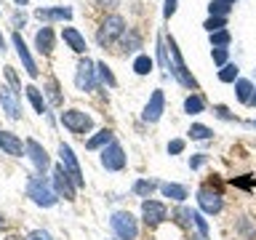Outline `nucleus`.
<instances>
[{
    "label": "nucleus",
    "mask_w": 256,
    "mask_h": 240,
    "mask_svg": "<svg viewBox=\"0 0 256 240\" xmlns=\"http://www.w3.org/2000/svg\"><path fill=\"white\" fill-rule=\"evenodd\" d=\"M230 40H232V35H230L227 30L211 32V46H214V48H227V46H230Z\"/></svg>",
    "instance_id": "nucleus-33"
},
{
    "label": "nucleus",
    "mask_w": 256,
    "mask_h": 240,
    "mask_svg": "<svg viewBox=\"0 0 256 240\" xmlns=\"http://www.w3.org/2000/svg\"><path fill=\"white\" fill-rule=\"evenodd\" d=\"M203 27L208 30V35H211V32H219V30L227 27V19H224V16H211V19H206Z\"/></svg>",
    "instance_id": "nucleus-35"
},
{
    "label": "nucleus",
    "mask_w": 256,
    "mask_h": 240,
    "mask_svg": "<svg viewBox=\"0 0 256 240\" xmlns=\"http://www.w3.org/2000/svg\"><path fill=\"white\" fill-rule=\"evenodd\" d=\"M62 40H64V43H67L75 54H86V48H88V46H86V38L80 35L75 27H64V30H62Z\"/></svg>",
    "instance_id": "nucleus-18"
},
{
    "label": "nucleus",
    "mask_w": 256,
    "mask_h": 240,
    "mask_svg": "<svg viewBox=\"0 0 256 240\" xmlns=\"http://www.w3.org/2000/svg\"><path fill=\"white\" fill-rule=\"evenodd\" d=\"M187 240H208V235H200V232H187Z\"/></svg>",
    "instance_id": "nucleus-46"
},
{
    "label": "nucleus",
    "mask_w": 256,
    "mask_h": 240,
    "mask_svg": "<svg viewBox=\"0 0 256 240\" xmlns=\"http://www.w3.org/2000/svg\"><path fill=\"white\" fill-rule=\"evenodd\" d=\"M46 96H48V104H54V107H62V88H59V80L56 78H48L46 83Z\"/></svg>",
    "instance_id": "nucleus-26"
},
{
    "label": "nucleus",
    "mask_w": 256,
    "mask_h": 240,
    "mask_svg": "<svg viewBox=\"0 0 256 240\" xmlns=\"http://www.w3.org/2000/svg\"><path fill=\"white\" fill-rule=\"evenodd\" d=\"M158 59H160V64H163L166 70H171V62H168V46H166V38H160V40H158Z\"/></svg>",
    "instance_id": "nucleus-36"
},
{
    "label": "nucleus",
    "mask_w": 256,
    "mask_h": 240,
    "mask_svg": "<svg viewBox=\"0 0 256 240\" xmlns=\"http://www.w3.org/2000/svg\"><path fill=\"white\" fill-rule=\"evenodd\" d=\"M14 3H16V6H27L30 0H14Z\"/></svg>",
    "instance_id": "nucleus-51"
},
{
    "label": "nucleus",
    "mask_w": 256,
    "mask_h": 240,
    "mask_svg": "<svg viewBox=\"0 0 256 240\" xmlns=\"http://www.w3.org/2000/svg\"><path fill=\"white\" fill-rule=\"evenodd\" d=\"M235 184H240V187H251L254 179H240V182H235Z\"/></svg>",
    "instance_id": "nucleus-48"
},
{
    "label": "nucleus",
    "mask_w": 256,
    "mask_h": 240,
    "mask_svg": "<svg viewBox=\"0 0 256 240\" xmlns=\"http://www.w3.org/2000/svg\"><path fill=\"white\" fill-rule=\"evenodd\" d=\"M110 142H115V136H112V131H110V128H102L99 134H96V136H91V139L86 142V147H88V150H104Z\"/></svg>",
    "instance_id": "nucleus-24"
},
{
    "label": "nucleus",
    "mask_w": 256,
    "mask_h": 240,
    "mask_svg": "<svg viewBox=\"0 0 256 240\" xmlns=\"http://www.w3.org/2000/svg\"><path fill=\"white\" fill-rule=\"evenodd\" d=\"M123 35H126V19L120 14H110L107 19L102 22L99 32H96V43H99L102 48H107V46H112L118 38H123Z\"/></svg>",
    "instance_id": "nucleus-4"
},
{
    "label": "nucleus",
    "mask_w": 256,
    "mask_h": 240,
    "mask_svg": "<svg viewBox=\"0 0 256 240\" xmlns=\"http://www.w3.org/2000/svg\"><path fill=\"white\" fill-rule=\"evenodd\" d=\"M102 166L107 168V171H123L126 168V152H123V147H120L118 142H110L107 147L102 150Z\"/></svg>",
    "instance_id": "nucleus-11"
},
{
    "label": "nucleus",
    "mask_w": 256,
    "mask_h": 240,
    "mask_svg": "<svg viewBox=\"0 0 256 240\" xmlns=\"http://www.w3.org/2000/svg\"><path fill=\"white\" fill-rule=\"evenodd\" d=\"M248 107H254V110H256V88H254V96H251V102H248Z\"/></svg>",
    "instance_id": "nucleus-50"
},
{
    "label": "nucleus",
    "mask_w": 256,
    "mask_h": 240,
    "mask_svg": "<svg viewBox=\"0 0 256 240\" xmlns=\"http://www.w3.org/2000/svg\"><path fill=\"white\" fill-rule=\"evenodd\" d=\"M224 3H230V6H235V0H224Z\"/></svg>",
    "instance_id": "nucleus-53"
},
{
    "label": "nucleus",
    "mask_w": 256,
    "mask_h": 240,
    "mask_svg": "<svg viewBox=\"0 0 256 240\" xmlns=\"http://www.w3.org/2000/svg\"><path fill=\"white\" fill-rule=\"evenodd\" d=\"M238 75H240L238 64H224V67L219 70V80H222V83H238Z\"/></svg>",
    "instance_id": "nucleus-32"
},
{
    "label": "nucleus",
    "mask_w": 256,
    "mask_h": 240,
    "mask_svg": "<svg viewBox=\"0 0 256 240\" xmlns=\"http://www.w3.org/2000/svg\"><path fill=\"white\" fill-rule=\"evenodd\" d=\"M168 219V208L166 203H160V200H152L147 198L142 203V222L147 224V227H158V224H163Z\"/></svg>",
    "instance_id": "nucleus-9"
},
{
    "label": "nucleus",
    "mask_w": 256,
    "mask_h": 240,
    "mask_svg": "<svg viewBox=\"0 0 256 240\" xmlns=\"http://www.w3.org/2000/svg\"><path fill=\"white\" fill-rule=\"evenodd\" d=\"M208 163V155H203V152H200V155H192L190 158V168H192V171H198V168L200 166H206Z\"/></svg>",
    "instance_id": "nucleus-41"
},
{
    "label": "nucleus",
    "mask_w": 256,
    "mask_h": 240,
    "mask_svg": "<svg viewBox=\"0 0 256 240\" xmlns=\"http://www.w3.org/2000/svg\"><path fill=\"white\" fill-rule=\"evenodd\" d=\"M160 192H163V198L174 200V203H184V200L190 198V192L184 184H174V182H163L160 184Z\"/></svg>",
    "instance_id": "nucleus-19"
},
{
    "label": "nucleus",
    "mask_w": 256,
    "mask_h": 240,
    "mask_svg": "<svg viewBox=\"0 0 256 240\" xmlns=\"http://www.w3.org/2000/svg\"><path fill=\"white\" fill-rule=\"evenodd\" d=\"M11 40H14V48H16V54H19L24 70H27V75H30V78H38V64H35V59L30 56V48H27V43L22 40V35H19V32H14Z\"/></svg>",
    "instance_id": "nucleus-16"
},
{
    "label": "nucleus",
    "mask_w": 256,
    "mask_h": 240,
    "mask_svg": "<svg viewBox=\"0 0 256 240\" xmlns=\"http://www.w3.org/2000/svg\"><path fill=\"white\" fill-rule=\"evenodd\" d=\"M3 230H8V219H6L3 214H0V232H3Z\"/></svg>",
    "instance_id": "nucleus-47"
},
{
    "label": "nucleus",
    "mask_w": 256,
    "mask_h": 240,
    "mask_svg": "<svg viewBox=\"0 0 256 240\" xmlns=\"http://www.w3.org/2000/svg\"><path fill=\"white\" fill-rule=\"evenodd\" d=\"M195 232H200V235H208V222H206V216L195 211Z\"/></svg>",
    "instance_id": "nucleus-39"
},
{
    "label": "nucleus",
    "mask_w": 256,
    "mask_h": 240,
    "mask_svg": "<svg viewBox=\"0 0 256 240\" xmlns=\"http://www.w3.org/2000/svg\"><path fill=\"white\" fill-rule=\"evenodd\" d=\"M0 150L11 158H22L27 155V144H24L14 131H0Z\"/></svg>",
    "instance_id": "nucleus-15"
},
{
    "label": "nucleus",
    "mask_w": 256,
    "mask_h": 240,
    "mask_svg": "<svg viewBox=\"0 0 256 240\" xmlns=\"http://www.w3.org/2000/svg\"><path fill=\"white\" fill-rule=\"evenodd\" d=\"M248 126H251V128H256V120H251V123H248Z\"/></svg>",
    "instance_id": "nucleus-52"
},
{
    "label": "nucleus",
    "mask_w": 256,
    "mask_h": 240,
    "mask_svg": "<svg viewBox=\"0 0 256 240\" xmlns=\"http://www.w3.org/2000/svg\"><path fill=\"white\" fill-rule=\"evenodd\" d=\"M6 80H8V83H11V86H14V91H16V88H19V78H16V72H14L11 67H6Z\"/></svg>",
    "instance_id": "nucleus-43"
},
{
    "label": "nucleus",
    "mask_w": 256,
    "mask_h": 240,
    "mask_svg": "<svg viewBox=\"0 0 256 240\" xmlns=\"http://www.w3.org/2000/svg\"><path fill=\"white\" fill-rule=\"evenodd\" d=\"M24 240H51V235H48L46 230H32V232H30V235L24 238Z\"/></svg>",
    "instance_id": "nucleus-42"
},
{
    "label": "nucleus",
    "mask_w": 256,
    "mask_h": 240,
    "mask_svg": "<svg viewBox=\"0 0 256 240\" xmlns=\"http://www.w3.org/2000/svg\"><path fill=\"white\" fill-rule=\"evenodd\" d=\"M171 219L179 224L184 232H192V230H195V211H192V208H187L184 203H179V206L171 211Z\"/></svg>",
    "instance_id": "nucleus-17"
},
{
    "label": "nucleus",
    "mask_w": 256,
    "mask_h": 240,
    "mask_svg": "<svg viewBox=\"0 0 256 240\" xmlns=\"http://www.w3.org/2000/svg\"><path fill=\"white\" fill-rule=\"evenodd\" d=\"M176 3H179V0H166V8H163V16H166V19L176 14Z\"/></svg>",
    "instance_id": "nucleus-44"
},
{
    "label": "nucleus",
    "mask_w": 256,
    "mask_h": 240,
    "mask_svg": "<svg viewBox=\"0 0 256 240\" xmlns=\"http://www.w3.org/2000/svg\"><path fill=\"white\" fill-rule=\"evenodd\" d=\"M203 110H206V99L200 94H192L184 99V112H187V115H200Z\"/></svg>",
    "instance_id": "nucleus-27"
},
{
    "label": "nucleus",
    "mask_w": 256,
    "mask_h": 240,
    "mask_svg": "<svg viewBox=\"0 0 256 240\" xmlns=\"http://www.w3.org/2000/svg\"><path fill=\"white\" fill-rule=\"evenodd\" d=\"M152 67H155V62H152L150 54H139L134 59V72H136V75H150Z\"/></svg>",
    "instance_id": "nucleus-29"
},
{
    "label": "nucleus",
    "mask_w": 256,
    "mask_h": 240,
    "mask_svg": "<svg viewBox=\"0 0 256 240\" xmlns=\"http://www.w3.org/2000/svg\"><path fill=\"white\" fill-rule=\"evenodd\" d=\"M235 232L246 240H254L256 238V222L251 219V216H240V219L235 222Z\"/></svg>",
    "instance_id": "nucleus-23"
},
{
    "label": "nucleus",
    "mask_w": 256,
    "mask_h": 240,
    "mask_svg": "<svg viewBox=\"0 0 256 240\" xmlns=\"http://www.w3.org/2000/svg\"><path fill=\"white\" fill-rule=\"evenodd\" d=\"M211 56H214V64H216V67H224V64H227L230 51H227V48H211Z\"/></svg>",
    "instance_id": "nucleus-38"
},
{
    "label": "nucleus",
    "mask_w": 256,
    "mask_h": 240,
    "mask_svg": "<svg viewBox=\"0 0 256 240\" xmlns=\"http://www.w3.org/2000/svg\"><path fill=\"white\" fill-rule=\"evenodd\" d=\"M24 144H27V155L32 158V163H35L38 176H43L48 168H51V158H48V152L40 147V142H35V139H27Z\"/></svg>",
    "instance_id": "nucleus-14"
},
{
    "label": "nucleus",
    "mask_w": 256,
    "mask_h": 240,
    "mask_svg": "<svg viewBox=\"0 0 256 240\" xmlns=\"http://www.w3.org/2000/svg\"><path fill=\"white\" fill-rule=\"evenodd\" d=\"M214 112H216L219 118H224V120H232V115L227 112V107H222V104H219V107H214Z\"/></svg>",
    "instance_id": "nucleus-45"
},
{
    "label": "nucleus",
    "mask_w": 256,
    "mask_h": 240,
    "mask_svg": "<svg viewBox=\"0 0 256 240\" xmlns=\"http://www.w3.org/2000/svg\"><path fill=\"white\" fill-rule=\"evenodd\" d=\"M24 91H27V99L32 102V107H35V112H40V115H46V96L40 94V88H35V86H27Z\"/></svg>",
    "instance_id": "nucleus-28"
},
{
    "label": "nucleus",
    "mask_w": 256,
    "mask_h": 240,
    "mask_svg": "<svg viewBox=\"0 0 256 240\" xmlns=\"http://www.w3.org/2000/svg\"><path fill=\"white\" fill-rule=\"evenodd\" d=\"M0 107L6 110V115L11 120H19L22 118V102H19V94L8 86H0Z\"/></svg>",
    "instance_id": "nucleus-12"
},
{
    "label": "nucleus",
    "mask_w": 256,
    "mask_h": 240,
    "mask_svg": "<svg viewBox=\"0 0 256 240\" xmlns=\"http://www.w3.org/2000/svg\"><path fill=\"white\" fill-rule=\"evenodd\" d=\"M155 190H160V182H155V179H136L134 182V187H131V192L134 195H139V198H152V192Z\"/></svg>",
    "instance_id": "nucleus-22"
},
{
    "label": "nucleus",
    "mask_w": 256,
    "mask_h": 240,
    "mask_svg": "<svg viewBox=\"0 0 256 240\" xmlns=\"http://www.w3.org/2000/svg\"><path fill=\"white\" fill-rule=\"evenodd\" d=\"M254 83L251 80H246V78H238V83H235V96H238V102H243L248 104L251 102V96H254Z\"/></svg>",
    "instance_id": "nucleus-25"
},
{
    "label": "nucleus",
    "mask_w": 256,
    "mask_h": 240,
    "mask_svg": "<svg viewBox=\"0 0 256 240\" xmlns=\"http://www.w3.org/2000/svg\"><path fill=\"white\" fill-rule=\"evenodd\" d=\"M198 206H200V211H203V214L216 216V214L224 211V198H222L219 190H214L211 184H206V187L198 190Z\"/></svg>",
    "instance_id": "nucleus-7"
},
{
    "label": "nucleus",
    "mask_w": 256,
    "mask_h": 240,
    "mask_svg": "<svg viewBox=\"0 0 256 240\" xmlns=\"http://www.w3.org/2000/svg\"><path fill=\"white\" fill-rule=\"evenodd\" d=\"M35 16L40 22H56V19H62V22H67V19H72V8H38L35 11Z\"/></svg>",
    "instance_id": "nucleus-20"
},
{
    "label": "nucleus",
    "mask_w": 256,
    "mask_h": 240,
    "mask_svg": "<svg viewBox=\"0 0 256 240\" xmlns=\"http://www.w3.org/2000/svg\"><path fill=\"white\" fill-rule=\"evenodd\" d=\"M110 227L118 240H136L139 238V219L131 211H115L110 216Z\"/></svg>",
    "instance_id": "nucleus-3"
},
{
    "label": "nucleus",
    "mask_w": 256,
    "mask_h": 240,
    "mask_svg": "<svg viewBox=\"0 0 256 240\" xmlns=\"http://www.w3.org/2000/svg\"><path fill=\"white\" fill-rule=\"evenodd\" d=\"M51 187H54V192L59 198H64V200H75V195H78V184H75V179L67 174V168H64L62 163L59 166H54L51 168Z\"/></svg>",
    "instance_id": "nucleus-5"
},
{
    "label": "nucleus",
    "mask_w": 256,
    "mask_h": 240,
    "mask_svg": "<svg viewBox=\"0 0 256 240\" xmlns=\"http://www.w3.org/2000/svg\"><path fill=\"white\" fill-rule=\"evenodd\" d=\"M59 158H62V166L67 168V174L75 179V184L78 187H86V176H83V168H80V163H78V158H75V152H72V147L70 144H59Z\"/></svg>",
    "instance_id": "nucleus-10"
},
{
    "label": "nucleus",
    "mask_w": 256,
    "mask_h": 240,
    "mask_svg": "<svg viewBox=\"0 0 256 240\" xmlns=\"http://www.w3.org/2000/svg\"><path fill=\"white\" fill-rule=\"evenodd\" d=\"M208 14H211V16H224V19H227L230 3H224V0H211V6H208Z\"/></svg>",
    "instance_id": "nucleus-34"
},
{
    "label": "nucleus",
    "mask_w": 256,
    "mask_h": 240,
    "mask_svg": "<svg viewBox=\"0 0 256 240\" xmlns=\"http://www.w3.org/2000/svg\"><path fill=\"white\" fill-rule=\"evenodd\" d=\"M184 152V139H171L168 142V155H179Z\"/></svg>",
    "instance_id": "nucleus-40"
},
{
    "label": "nucleus",
    "mask_w": 256,
    "mask_h": 240,
    "mask_svg": "<svg viewBox=\"0 0 256 240\" xmlns=\"http://www.w3.org/2000/svg\"><path fill=\"white\" fill-rule=\"evenodd\" d=\"M59 120H62V126L67 128L70 134H78V136H83V134H88L94 128V118L86 115L83 110H64Z\"/></svg>",
    "instance_id": "nucleus-6"
},
{
    "label": "nucleus",
    "mask_w": 256,
    "mask_h": 240,
    "mask_svg": "<svg viewBox=\"0 0 256 240\" xmlns=\"http://www.w3.org/2000/svg\"><path fill=\"white\" fill-rule=\"evenodd\" d=\"M123 46H126V51H136V48L142 46V38H139V32H128L126 35V40H123Z\"/></svg>",
    "instance_id": "nucleus-37"
},
{
    "label": "nucleus",
    "mask_w": 256,
    "mask_h": 240,
    "mask_svg": "<svg viewBox=\"0 0 256 240\" xmlns=\"http://www.w3.org/2000/svg\"><path fill=\"white\" fill-rule=\"evenodd\" d=\"M35 48L43 56H48L54 51V30L51 27H43V30H38V35H35Z\"/></svg>",
    "instance_id": "nucleus-21"
},
{
    "label": "nucleus",
    "mask_w": 256,
    "mask_h": 240,
    "mask_svg": "<svg viewBox=\"0 0 256 240\" xmlns=\"http://www.w3.org/2000/svg\"><path fill=\"white\" fill-rule=\"evenodd\" d=\"M166 46L171 48V62H174V67H171V72L176 75V80H179V83L184 86V88H190L192 94L198 91V80L192 78V72L187 70V64H184V59H182V51H179V46H176V40H174V35H168L166 38Z\"/></svg>",
    "instance_id": "nucleus-2"
},
{
    "label": "nucleus",
    "mask_w": 256,
    "mask_h": 240,
    "mask_svg": "<svg viewBox=\"0 0 256 240\" xmlns=\"http://www.w3.org/2000/svg\"><path fill=\"white\" fill-rule=\"evenodd\" d=\"M6 51V38H3V32H0V54Z\"/></svg>",
    "instance_id": "nucleus-49"
},
{
    "label": "nucleus",
    "mask_w": 256,
    "mask_h": 240,
    "mask_svg": "<svg viewBox=\"0 0 256 240\" xmlns=\"http://www.w3.org/2000/svg\"><path fill=\"white\" fill-rule=\"evenodd\" d=\"M163 110H166V96H163V91L158 88V91H152L147 107H144V112H142L144 123H158V120L163 118Z\"/></svg>",
    "instance_id": "nucleus-13"
},
{
    "label": "nucleus",
    "mask_w": 256,
    "mask_h": 240,
    "mask_svg": "<svg viewBox=\"0 0 256 240\" xmlns=\"http://www.w3.org/2000/svg\"><path fill=\"white\" fill-rule=\"evenodd\" d=\"M187 134H190L192 142H206V139H211V136H214V131L208 126H203V123H192Z\"/></svg>",
    "instance_id": "nucleus-30"
},
{
    "label": "nucleus",
    "mask_w": 256,
    "mask_h": 240,
    "mask_svg": "<svg viewBox=\"0 0 256 240\" xmlns=\"http://www.w3.org/2000/svg\"><path fill=\"white\" fill-rule=\"evenodd\" d=\"M96 75H99V80H102V83H107L110 88L118 86V80H115V75H112V70H110L104 62H96Z\"/></svg>",
    "instance_id": "nucleus-31"
},
{
    "label": "nucleus",
    "mask_w": 256,
    "mask_h": 240,
    "mask_svg": "<svg viewBox=\"0 0 256 240\" xmlns=\"http://www.w3.org/2000/svg\"><path fill=\"white\" fill-rule=\"evenodd\" d=\"M99 75H96V62L91 59H80L78 62V70H75V86H78V91H94L96 88V80Z\"/></svg>",
    "instance_id": "nucleus-8"
},
{
    "label": "nucleus",
    "mask_w": 256,
    "mask_h": 240,
    "mask_svg": "<svg viewBox=\"0 0 256 240\" xmlns=\"http://www.w3.org/2000/svg\"><path fill=\"white\" fill-rule=\"evenodd\" d=\"M27 198L40 208H54L56 200H59V195L54 192L51 182H48L46 176H32L30 184H27Z\"/></svg>",
    "instance_id": "nucleus-1"
}]
</instances>
